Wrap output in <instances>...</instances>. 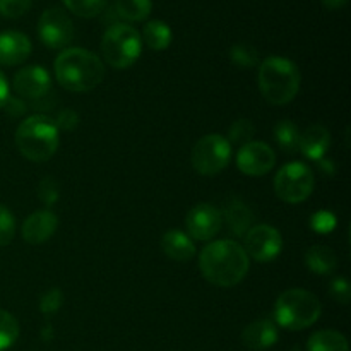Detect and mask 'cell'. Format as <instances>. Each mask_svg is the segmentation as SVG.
Returning a JSON list of instances; mask_svg holds the SVG:
<instances>
[{
  "label": "cell",
  "mask_w": 351,
  "mask_h": 351,
  "mask_svg": "<svg viewBox=\"0 0 351 351\" xmlns=\"http://www.w3.org/2000/svg\"><path fill=\"white\" fill-rule=\"evenodd\" d=\"M221 215L223 223H225L232 235L245 237V233L252 228L254 215L249 209V206L243 204V202H232Z\"/></svg>",
  "instance_id": "d6986e66"
},
{
  "label": "cell",
  "mask_w": 351,
  "mask_h": 351,
  "mask_svg": "<svg viewBox=\"0 0 351 351\" xmlns=\"http://www.w3.org/2000/svg\"><path fill=\"white\" fill-rule=\"evenodd\" d=\"M14 233H16V219L14 215L0 204V247H5L12 242Z\"/></svg>",
  "instance_id": "f1b7e54d"
},
{
  "label": "cell",
  "mask_w": 351,
  "mask_h": 351,
  "mask_svg": "<svg viewBox=\"0 0 351 351\" xmlns=\"http://www.w3.org/2000/svg\"><path fill=\"white\" fill-rule=\"evenodd\" d=\"M14 91L17 93L21 99H40L48 95L51 89L50 74L41 65H29L24 67L14 75Z\"/></svg>",
  "instance_id": "4fadbf2b"
},
{
  "label": "cell",
  "mask_w": 351,
  "mask_h": 351,
  "mask_svg": "<svg viewBox=\"0 0 351 351\" xmlns=\"http://www.w3.org/2000/svg\"><path fill=\"white\" fill-rule=\"evenodd\" d=\"M314 191V175L302 161H291L280 168L274 177V192L288 204H300L307 201Z\"/></svg>",
  "instance_id": "52a82bcc"
},
{
  "label": "cell",
  "mask_w": 351,
  "mask_h": 351,
  "mask_svg": "<svg viewBox=\"0 0 351 351\" xmlns=\"http://www.w3.org/2000/svg\"><path fill=\"white\" fill-rule=\"evenodd\" d=\"M31 0H0V14L9 19H17L29 10Z\"/></svg>",
  "instance_id": "1f68e13d"
},
{
  "label": "cell",
  "mask_w": 351,
  "mask_h": 351,
  "mask_svg": "<svg viewBox=\"0 0 351 351\" xmlns=\"http://www.w3.org/2000/svg\"><path fill=\"white\" fill-rule=\"evenodd\" d=\"M60 136L53 119L47 115H31L16 130V146L24 158L34 163L48 161L58 149Z\"/></svg>",
  "instance_id": "3957f363"
},
{
  "label": "cell",
  "mask_w": 351,
  "mask_h": 351,
  "mask_svg": "<svg viewBox=\"0 0 351 351\" xmlns=\"http://www.w3.org/2000/svg\"><path fill=\"white\" fill-rule=\"evenodd\" d=\"M19 338V322L7 311L0 308V351L9 350Z\"/></svg>",
  "instance_id": "d4e9b609"
},
{
  "label": "cell",
  "mask_w": 351,
  "mask_h": 351,
  "mask_svg": "<svg viewBox=\"0 0 351 351\" xmlns=\"http://www.w3.org/2000/svg\"><path fill=\"white\" fill-rule=\"evenodd\" d=\"M329 293L339 304L346 305L351 300V288L350 283L345 280V278H336V280L331 281L329 285Z\"/></svg>",
  "instance_id": "836d02e7"
},
{
  "label": "cell",
  "mask_w": 351,
  "mask_h": 351,
  "mask_svg": "<svg viewBox=\"0 0 351 351\" xmlns=\"http://www.w3.org/2000/svg\"><path fill=\"white\" fill-rule=\"evenodd\" d=\"M185 226H187L189 237L201 242L213 240L223 228V215L218 208L213 204L202 202L194 206L185 216Z\"/></svg>",
  "instance_id": "8fae6325"
},
{
  "label": "cell",
  "mask_w": 351,
  "mask_h": 351,
  "mask_svg": "<svg viewBox=\"0 0 351 351\" xmlns=\"http://www.w3.org/2000/svg\"><path fill=\"white\" fill-rule=\"evenodd\" d=\"M276 163V154L266 143L250 141L240 147L237 154V167L247 177H263L269 173Z\"/></svg>",
  "instance_id": "7c38bea8"
},
{
  "label": "cell",
  "mask_w": 351,
  "mask_h": 351,
  "mask_svg": "<svg viewBox=\"0 0 351 351\" xmlns=\"http://www.w3.org/2000/svg\"><path fill=\"white\" fill-rule=\"evenodd\" d=\"M62 304H64V295H62V291L58 288H51V290H48L41 297L40 311L43 314H55L62 307Z\"/></svg>",
  "instance_id": "d6a6232c"
},
{
  "label": "cell",
  "mask_w": 351,
  "mask_h": 351,
  "mask_svg": "<svg viewBox=\"0 0 351 351\" xmlns=\"http://www.w3.org/2000/svg\"><path fill=\"white\" fill-rule=\"evenodd\" d=\"M249 259L252 257L257 263H271L276 259L283 250V239L281 233L271 225L252 226L245 233V247Z\"/></svg>",
  "instance_id": "30bf717a"
},
{
  "label": "cell",
  "mask_w": 351,
  "mask_h": 351,
  "mask_svg": "<svg viewBox=\"0 0 351 351\" xmlns=\"http://www.w3.org/2000/svg\"><path fill=\"white\" fill-rule=\"evenodd\" d=\"M58 129H64V130H74L75 127L79 125V115L74 112V110L67 108V110H62L60 113L57 115V120H55Z\"/></svg>",
  "instance_id": "e575fe53"
},
{
  "label": "cell",
  "mask_w": 351,
  "mask_h": 351,
  "mask_svg": "<svg viewBox=\"0 0 351 351\" xmlns=\"http://www.w3.org/2000/svg\"><path fill=\"white\" fill-rule=\"evenodd\" d=\"M305 266L312 273L328 276V274L335 273V269L338 267V257H336V254L329 247L314 245L305 254Z\"/></svg>",
  "instance_id": "ffe728a7"
},
{
  "label": "cell",
  "mask_w": 351,
  "mask_h": 351,
  "mask_svg": "<svg viewBox=\"0 0 351 351\" xmlns=\"http://www.w3.org/2000/svg\"><path fill=\"white\" fill-rule=\"evenodd\" d=\"M329 146H331V134L321 123H315V125L305 129L298 141V149L302 151V154L314 161H321L328 153Z\"/></svg>",
  "instance_id": "e0dca14e"
},
{
  "label": "cell",
  "mask_w": 351,
  "mask_h": 351,
  "mask_svg": "<svg viewBox=\"0 0 351 351\" xmlns=\"http://www.w3.org/2000/svg\"><path fill=\"white\" fill-rule=\"evenodd\" d=\"M322 312L321 300L314 293L300 288L287 290L278 297L274 317L281 328L288 331H302L319 321Z\"/></svg>",
  "instance_id": "5b68a950"
},
{
  "label": "cell",
  "mask_w": 351,
  "mask_h": 351,
  "mask_svg": "<svg viewBox=\"0 0 351 351\" xmlns=\"http://www.w3.org/2000/svg\"><path fill=\"white\" fill-rule=\"evenodd\" d=\"M38 197L45 206H53L60 197V185L53 177H45L38 185Z\"/></svg>",
  "instance_id": "f546056e"
},
{
  "label": "cell",
  "mask_w": 351,
  "mask_h": 351,
  "mask_svg": "<svg viewBox=\"0 0 351 351\" xmlns=\"http://www.w3.org/2000/svg\"><path fill=\"white\" fill-rule=\"evenodd\" d=\"M58 228V218L55 213L36 211L26 218L23 223V239L29 245H40L50 240Z\"/></svg>",
  "instance_id": "5bb4252c"
},
{
  "label": "cell",
  "mask_w": 351,
  "mask_h": 351,
  "mask_svg": "<svg viewBox=\"0 0 351 351\" xmlns=\"http://www.w3.org/2000/svg\"><path fill=\"white\" fill-rule=\"evenodd\" d=\"M336 225H338L336 216L332 215L331 211H324V209H322V211H317L311 218L312 230L321 233V235H328V233H331L332 230L336 228Z\"/></svg>",
  "instance_id": "4dcf8cb0"
},
{
  "label": "cell",
  "mask_w": 351,
  "mask_h": 351,
  "mask_svg": "<svg viewBox=\"0 0 351 351\" xmlns=\"http://www.w3.org/2000/svg\"><path fill=\"white\" fill-rule=\"evenodd\" d=\"M10 98L9 95V82H7L5 75L0 72V108L7 103V99Z\"/></svg>",
  "instance_id": "d590c367"
},
{
  "label": "cell",
  "mask_w": 351,
  "mask_h": 351,
  "mask_svg": "<svg viewBox=\"0 0 351 351\" xmlns=\"http://www.w3.org/2000/svg\"><path fill=\"white\" fill-rule=\"evenodd\" d=\"M55 77L67 91L86 93L101 84L105 65L101 58L84 48H67L55 60Z\"/></svg>",
  "instance_id": "7a4b0ae2"
},
{
  "label": "cell",
  "mask_w": 351,
  "mask_h": 351,
  "mask_svg": "<svg viewBox=\"0 0 351 351\" xmlns=\"http://www.w3.org/2000/svg\"><path fill=\"white\" fill-rule=\"evenodd\" d=\"M144 41L151 50H167L171 43V29L163 21H149L143 31Z\"/></svg>",
  "instance_id": "7402d4cb"
},
{
  "label": "cell",
  "mask_w": 351,
  "mask_h": 351,
  "mask_svg": "<svg viewBox=\"0 0 351 351\" xmlns=\"http://www.w3.org/2000/svg\"><path fill=\"white\" fill-rule=\"evenodd\" d=\"M71 12L79 17H96L105 10L108 0H62Z\"/></svg>",
  "instance_id": "484cf974"
},
{
  "label": "cell",
  "mask_w": 351,
  "mask_h": 351,
  "mask_svg": "<svg viewBox=\"0 0 351 351\" xmlns=\"http://www.w3.org/2000/svg\"><path fill=\"white\" fill-rule=\"evenodd\" d=\"M328 9H341L348 0H321Z\"/></svg>",
  "instance_id": "8d00e7d4"
},
{
  "label": "cell",
  "mask_w": 351,
  "mask_h": 351,
  "mask_svg": "<svg viewBox=\"0 0 351 351\" xmlns=\"http://www.w3.org/2000/svg\"><path fill=\"white\" fill-rule=\"evenodd\" d=\"M254 134H256V127L250 120L240 119L237 122L232 123L228 130V143L230 144H239V146H245L252 141Z\"/></svg>",
  "instance_id": "83f0119b"
},
{
  "label": "cell",
  "mask_w": 351,
  "mask_h": 351,
  "mask_svg": "<svg viewBox=\"0 0 351 351\" xmlns=\"http://www.w3.org/2000/svg\"><path fill=\"white\" fill-rule=\"evenodd\" d=\"M232 158V144L221 134H208L195 143L191 161L194 170L204 177H213L225 170Z\"/></svg>",
  "instance_id": "ba28073f"
},
{
  "label": "cell",
  "mask_w": 351,
  "mask_h": 351,
  "mask_svg": "<svg viewBox=\"0 0 351 351\" xmlns=\"http://www.w3.org/2000/svg\"><path fill=\"white\" fill-rule=\"evenodd\" d=\"M143 51V38L130 24L117 23L105 31L101 38V53L108 65L115 69H129L137 62Z\"/></svg>",
  "instance_id": "8992f818"
},
{
  "label": "cell",
  "mask_w": 351,
  "mask_h": 351,
  "mask_svg": "<svg viewBox=\"0 0 351 351\" xmlns=\"http://www.w3.org/2000/svg\"><path fill=\"white\" fill-rule=\"evenodd\" d=\"M278 338V328L273 321L269 319H259L256 322H250L242 332V343L245 348L252 351H264L271 346L276 345Z\"/></svg>",
  "instance_id": "2e32d148"
},
{
  "label": "cell",
  "mask_w": 351,
  "mask_h": 351,
  "mask_svg": "<svg viewBox=\"0 0 351 351\" xmlns=\"http://www.w3.org/2000/svg\"><path fill=\"white\" fill-rule=\"evenodd\" d=\"M161 249L170 259L185 263V261L194 259L195 245L187 233L180 230H168L161 239Z\"/></svg>",
  "instance_id": "ac0fdd59"
},
{
  "label": "cell",
  "mask_w": 351,
  "mask_h": 351,
  "mask_svg": "<svg viewBox=\"0 0 351 351\" xmlns=\"http://www.w3.org/2000/svg\"><path fill=\"white\" fill-rule=\"evenodd\" d=\"M230 58L237 67L250 69L259 64V53L256 48L249 43H237L230 50Z\"/></svg>",
  "instance_id": "4316f807"
},
{
  "label": "cell",
  "mask_w": 351,
  "mask_h": 351,
  "mask_svg": "<svg viewBox=\"0 0 351 351\" xmlns=\"http://www.w3.org/2000/svg\"><path fill=\"white\" fill-rule=\"evenodd\" d=\"M199 267L209 283L219 288H232L247 276L250 259L240 243L216 240L202 249Z\"/></svg>",
  "instance_id": "6da1fadb"
},
{
  "label": "cell",
  "mask_w": 351,
  "mask_h": 351,
  "mask_svg": "<svg viewBox=\"0 0 351 351\" xmlns=\"http://www.w3.org/2000/svg\"><path fill=\"white\" fill-rule=\"evenodd\" d=\"M274 139L281 149H285L287 153H293L298 149L300 130L291 120H281L274 127Z\"/></svg>",
  "instance_id": "cb8c5ba5"
},
{
  "label": "cell",
  "mask_w": 351,
  "mask_h": 351,
  "mask_svg": "<svg viewBox=\"0 0 351 351\" xmlns=\"http://www.w3.org/2000/svg\"><path fill=\"white\" fill-rule=\"evenodd\" d=\"M115 9L120 17L127 21H144L151 14L153 0H115Z\"/></svg>",
  "instance_id": "603a6c76"
},
{
  "label": "cell",
  "mask_w": 351,
  "mask_h": 351,
  "mask_svg": "<svg viewBox=\"0 0 351 351\" xmlns=\"http://www.w3.org/2000/svg\"><path fill=\"white\" fill-rule=\"evenodd\" d=\"M307 351H350V345L341 332L324 329L308 338Z\"/></svg>",
  "instance_id": "44dd1931"
},
{
  "label": "cell",
  "mask_w": 351,
  "mask_h": 351,
  "mask_svg": "<svg viewBox=\"0 0 351 351\" xmlns=\"http://www.w3.org/2000/svg\"><path fill=\"white\" fill-rule=\"evenodd\" d=\"M38 36L45 47L60 50L74 40V24L64 9L51 7L45 10L38 21Z\"/></svg>",
  "instance_id": "9c48e42d"
},
{
  "label": "cell",
  "mask_w": 351,
  "mask_h": 351,
  "mask_svg": "<svg viewBox=\"0 0 351 351\" xmlns=\"http://www.w3.org/2000/svg\"><path fill=\"white\" fill-rule=\"evenodd\" d=\"M31 40L19 31L0 33V64L19 65L29 57Z\"/></svg>",
  "instance_id": "9a60e30c"
},
{
  "label": "cell",
  "mask_w": 351,
  "mask_h": 351,
  "mask_svg": "<svg viewBox=\"0 0 351 351\" xmlns=\"http://www.w3.org/2000/svg\"><path fill=\"white\" fill-rule=\"evenodd\" d=\"M300 71L291 60L269 57L259 67V89L271 105H287L300 89Z\"/></svg>",
  "instance_id": "277c9868"
}]
</instances>
